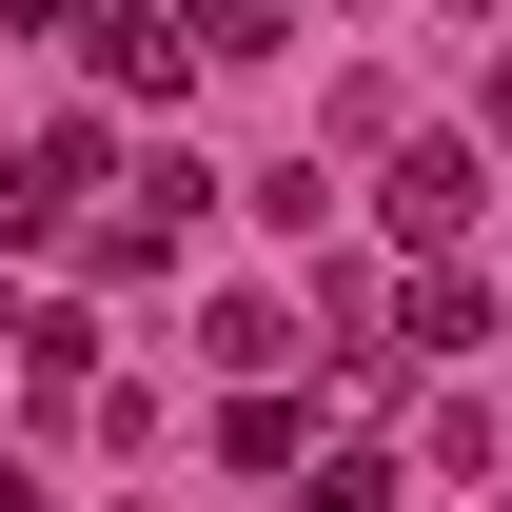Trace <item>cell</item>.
Wrapping results in <instances>:
<instances>
[{"label": "cell", "instance_id": "obj_8", "mask_svg": "<svg viewBox=\"0 0 512 512\" xmlns=\"http://www.w3.org/2000/svg\"><path fill=\"white\" fill-rule=\"evenodd\" d=\"M296 512H394V473H375V453H316V473H296Z\"/></svg>", "mask_w": 512, "mask_h": 512}, {"label": "cell", "instance_id": "obj_4", "mask_svg": "<svg viewBox=\"0 0 512 512\" xmlns=\"http://www.w3.org/2000/svg\"><path fill=\"white\" fill-rule=\"evenodd\" d=\"M453 217H473V158L414 138V158H394V237H453Z\"/></svg>", "mask_w": 512, "mask_h": 512}, {"label": "cell", "instance_id": "obj_2", "mask_svg": "<svg viewBox=\"0 0 512 512\" xmlns=\"http://www.w3.org/2000/svg\"><path fill=\"white\" fill-rule=\"evenodd\" d=\"M178 60H197V40L158 20V0H119V20H99V79H119V99H178Z\"/></svg>", "mask_w": 512, "mask_h": 512}, {"label": "cell", "instance_id": "obj_9", "mask_svg": "<svg viewBox=\"0 0 512 512\" xmlns=\"http://www.w3.org/2000/svg\"><path fill=\"white\" fill-rule=\"evenodd\" d=\"M0 20H20V40H60V20H79V0H0Z\"/></svg>", "mask_w": 512, "mask_h": 512}, {"label": "cell", "instance_id": "obj_1", "mask_svg": "<svg viewBox=\"0 0 512 512\" xmlns=\"http://www.w3.org/2000/svg\"><path fill=\"white\" fill-rule=\"evenodd\" d=\"M394 316H414V355H493V276H453V256H434Z\"/></svg>", "mask_w": 512, "mask_h": 512}, {"label": "cell", "instance_id": "obj_11", "mask_svg": "<svg viewBox=\"0 0 512 512\" xmlns=\"http://www.w3.org/2000/svg\"><path fill=\"white\" fill-rule=\"evenodd\" d=\"M453 20H493V0H453Z\"/></svg>", "mask_w": 512, "mask_h": 512}, {"label": "cell", "instance_id": "obj_7", "mask_svg": "<svg viewBox=\"0 0 512 512\" xmlns=\"http://www.w3.org/2000/svg\"><path fill=\"white\" fill-rule=\"evenodd\" d=\"M178 40L197 60H276V0H178Z\"/></svg>", "mask_w": 512, "mask_h": 512}, {"label": "cell", "instance_id": "obj_10", "mask_svg": "<svg viewBox=\"0 0 512 512\" xmlns=\"http://www.w3.org/2000/svg\"><path fill=\"white\" fill-rule=\"evenodd\" d=\"M493 138H512V60H493Z\"/></svg>", "mask_w": 512, "mask_h": 512}, {"label": "cell", "instance_id": "obj_6", "mask_svg": "<svg viewBox=\"0 0 512 512\" xmlns=\"http://www.w3.org/2000/svg\"><path fill=\"white\" fill-rule=\"evenodd\" d=\"M217 453H237V473H296V375H256L237 414H217Z\"/></svg>", "mask_w": 512, "mask_h": 512}, {"label": "cell", "instance_id": "obj_5", "mask_svg": "<svg viewBox=\"0 0 512 512\" xmlns=\"http://www.w3.org/2000/svg\"><path fill=\"white\" fill-rule=\"evenodd\" d=\"M217 375H237V394L296 375V316H276V296H217Z\"/></svg>", "mask_w": 512, "mask_h": 512}, {"label": "cell", "instance_id": "obj_3", "mask_svg": "<svg viewBox=\"0 0 512 512\" xmlns=\"http://www.w3.org/2000/svg\"><path fill=\"white\" fill-rule=\"evenodd\" d=\"M20 178H40V197H119V119H40Z\"/></svg>", "mask_w": 512, "mask_h": 512}]
</instances>
